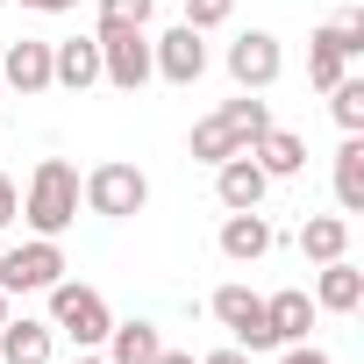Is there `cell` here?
<instances>
[{
  "instance_id": "obj_1",
  "label": "cell",
  "mask_w": 364,
  "mask_h": 364,
  "mask_svg": "<svg viewBox=\"0 0 364 364\" xmlns=\"http://www.w3.org/2000/svg\"><path fill=\"white\" fill-rule=\"evenodd\" d=\"M22 222H29V236H65V229L79 222V171H72L65 157H43V164L29 171Z\"/></svg>"
},
{
  "instance_id": "obj_2",
  "label": "cell",
  "mask_w": 364,
  "mask_h": 364,
  "mask_svg": "<svg viewBox=\"0 0 364 364\" xmlns=\"http://www.w3.org/2000/svg\"><path fill=\"white\" fill-rule=\"evenodd\" d=\"M79 200H86V215H100V222H129V215L150 208V178L114 157V164H93V171L79 178Z\"/></svg>"
},
{
  "instance_id": "obj_3",
  "label": "cell",
  "mask_w": 364,
  "mask_h": 364,
  "mask_svg": "<svg viewBox=\"0 0 364 364\" xmlns=\"http://www.w3.org/2000/svg\"><path fill=\"white\" fill-rule=\"evenodd\" d=\"M93 43H100V79L114 86V93H143L157 72H150V29H129V22H100L93 29Z\"/></svg>"
},
{
  "instance_id": "obj_4",
  "label": "cell",
  "mask_w": 364,
  "mask_h": 364,
  "mask_svg": "<svg viewBox=\"0 0 364 364\" xmlns=\"http://www.w3.org/2000/svg\"><path fill=\"white\" fill-rule=\"evenodd\" d=\"M43 300H50V328H58V336H72L79 350H100V343H107L114 314H107V300H100L93 286H79V279H58Z\"/></svg>"
},
{
  "instance_id": "obj_5",
  "label": "cell",
  "mask_w": 364,
  "mask_h": 364,
  "mask_svg": "<svg viewBox=\"0 0 364 364\" xmlns=\"http://www.w3.org/2000/svg\"><path fill=\"white\" fill-rule=\"evenodd\" d=\"M65 272L72 264H65V243L58 236H29L15 250H0V293H50Z\"/></svg>"
},
{
  "instance_id": "obj_6",
  "label": "cell",
  "mask_w": 364,
  "mask_h": 364,
  "mask_svg": "<svg viewBox=\"0 0 364 364\" xmlns=\"http://www.w3.org/2000/svg\"><path fill=\"white\" fill-rule=\"evenodd\" d=\"M279 72H286V50H279L272 29H243V36L229 43V79H236L243 93H272Z\"/></svg>"
},
{
  "instance_id": "obj_7",
  "label": "cell",
  "mask_w": 364,
  "mask_h": 364,
  "mask_svg": "<svg viewBox=\"0 0 364 364\" xmlns=\"http://www.w3.org/2000/svg\"><path fill=\"white\" fill-rule=\"evenodd\" d=\"M208 307H215V321L236 336V350H250V357H257V350H279V343H272V321H264V293H250V286H222Z\"/></svg>"
},
{
  "instance_id": "obj_8",
  "label": "cell",
  "mask_w": 364,
  "mask_h": 364,
  "mask_svg": "<svg viewBox=\"0 0 364 364\" xmlns=\"http://www.w3.org/2000/svg\"><path fill=\"white\" fill-rule=\"evenodd\" d=\"M150 72L164 79V86H200V72H208V36L200 29H164V36H150Z\"/></svg>"
},
{
  "instance_id": "obj_9",
  "label": "cell",
  "mask_w": 364,
  "mask_h": 364,
  "mask_svg": "<svg viewBox=\"0 0 364 364\" xmlns=\"http://www.w3.org/2000/svg\"><path fill=\"white\" fill-rule=\"evenodd\" d=\"M264 193H272V178L257 171V157H250V150H236V157H222V164H215V200H222L229 215L264 208Z\"/></svg>"
},
{
  "instance_id": "obj_10",
  "label": "cell",
  "mask_w": 364,
  "mask_h": 364,
  "mask_svg": "<svg viewBox=\"0 0 364 364\" xmlns=\"http://www.w3.org/2000/svg\"><path fill=\"white\" fill-rule=\"evenodd\" d=\"M0 86H15L22 100H29V93H50V43H43V36L8 43V58H0Z\"/></svg>"
},
{
  "instance_id": "obj_11",
  "label": "cell",
  "mask_w": 364,
  "mask_h": 364,
  "mask_svg": "<svg viewBox=\"0 0 364 364\" xmlns=\"http://www.w3.org/2000/svg\"><path fill=\"white\" fill-rule=\"evenodd\" d=\"M50 86H65V93L100 86V43H93V36H65V43H50Z\"/></svg>"
},
{
  "instance_id": "obj_12",
  "label": "cell",
  "mask_w": 364,
  "mask_h": 364,
  "mask_svg": "<svg viewBox=\"0 0 364 364\" xmlns=\"http://www.w3.org/2000/svg\"><path fill=\"white\" fill-rule=\"evenodd\" d=\"M50 350H58V328L50 321H29V314L0 321V364H50Z\"/></svg>"
},
{
  "instance_id": "obj_13",
  "label": "cell",
  "mask_w": 364,
  "mask_h": 364,
  "mask_svg": "<svg viewBox=\"0 0 364 364\" xmlns=\"http://www.w3.org/2000/svg\"><path fill=\"white\" fill-rule=\"evenodd\" d=\"M272 243H279V229H272L257 208H243V215H222V257H229V264H257Z\"/></svg>"
},
{
  "instance_id": "obj_14",
  "label": "cell",
  "mask_w": 364,
  "mask_h": 364,
  "mask_svg": "<svg viewBox=\"0 0 364 364\" xmlns=\"http://www.w3.org/2000/svg\"><path fill=\"white\" fill-rule=\"evenodd\" d=\"M314 307H321V314H357V307H364V272H357L350 257H328V264L314 272Z\"/></svg>"
},
{
  "instance_id": "obj_15",
  "label": "cell",
  "mask_w": 364,
  "mask_h": 364,
  "mask_svg": "<svg viewBox=\"0 0 364 364\" xmlns=\"http://www.w3.org/2000/svg\"><path fill=\"white\" fill-rule=\"evenodd\" d=\"M314 293L307 286H286V293H272L264 300V321H272V343H307V328H314Z\"/></svg>"
},
{
  "instance_id": "obj_16",
  "label": "cell",
  "mask_w": 364,
  "mask_h": 364,
  "mask_svg": "<svg viewBox=\"0 0 364 364\" xmlns=\"http://www.w3.org/2000/svg\"><path fill=\"white\" fill-rule=\"evenodd\" d=\"M250 157H257V171H264V178H300V171H307V143H300L293 129H279V122L250 143Z\"/></svg>"
},
{
  "instance_id": "obj_17",
  "label": "cell",
  "mask_w": 364,
  "mask_h": 364,
  "mask_svg": "<svg viewBox=\"0 0 364 364\" xmlns=\"http://www.w3.org/2000/svg\"><path fill=\"white\" fill-rule=\"evenodd\" d=\"M300 257H307V264L350 257V215H307V222H300Z\"/></svg>"
},
{
  "instance_id": "obj_18",
  "label": "cell",
  "mask_w": 364,
  "mask_h": 364,
  "mask_svg": "<svg viewBox=\"0 0 364 364\" xmlns=\"http://www.w3.org/2000/svg\"><path fill=\"white\" fill-rule=\"evenodd\" d=\"M186 150H193V164H222V157H236V150H250L243 136H236V122L215 107L208 122H193V136H186Z\"/></svg>"
},
{
  "instance_id": "obj_19",
  "label": "cell",
  "mask_w": 364,
  "mask_h": 364,
  "mask_svg": "<svg viewBox=\"0 0 364 364\" xmlns=\"http://www.w3.org/2000/svg\"><path fill=\"white\" fill-rule=\"evenodd\" d=\"M157 350H164L157 321H114L107 328V364H150Z\"/></svg>"
},
{
  "instance_id": "obj_20",
  "label": "cell",
  "mask_w": 364,
  "mask_h": 364,
  "mask_svg": "<svg viewBox=\"0 0 364 364\" xmlns=\"http://www.w3.org/2000/svg\"><path fill=\"white\" fill-rule=\"evenodd\" d=\"M336 208L364 215V136H343V150H336Z\"/></svg>"
},
{
  "instance_id": "obj_21",
  "label": "cell",
  "mask_w": 364,
  "mask_h": 364,
  "mask_svg": "<svg viewBox=\"0 0 364 364\" xmlns=\"http://www.w3.org/2000/svg\"><path fill=\"white\" fill-rule=\"evenodd\" d=\"M328 114L343 136H364V79H336L328 86Z\"/></svg>"
},
{
  "instance_id": "obj_22",
  "label": "cell",
  "mask_w": 364,
  "mask_h": 364,
  "mask_svg": "<svg viewBox=\"0 0 364 364\" xmlns=\"http://www.w3.org/2000/svg\"><path fill=\"white\" fill-rule=\"evenodd\" d=\"M222 114L236 122V136H243V143H257V136L272 129V100H257V93H236V100H222Z\"/></svg>"
},
{
  "instance_id": "obj_23",
  "label": "cell",
  "mask_w": 364,
  "mask_h": 364,
  "mask_svg": "<svg viewBox=\"0 0 364 364\" xmlns=\"http://www.w3.org/2000/svg\"><path fill=\"white\" fill-rule=\"evenodd\" d=\"M157 0H100V22H129V29H150Z\"/></svg>"
},
{
  "instance_id": "obj_24",
  "label": "cell",
  "mask_w": 364,
  "mask_h": 364,
  "mask_svg": "<svg viewBox=\"0 0 364 364\" xmlns=\"http://www.w3.org/2000/svg\"><path fill=\"white\" fill-rule=\"evenodd\" d=\"M229 15H236V0H186V29H200V36L222 29Z\"/></svg>"
},
{
  "instance_id": "obj_25",
  "label": "cell",
  "mask_w": 364,
  "mask_h": 364,
  "mask_svg": "<svg viewBox=\"0 0 364 364\" xmlns=\"http://www.w3.org/2000/svg\"><path fill=\"white\" fill-rule=\"evenodd\" d=\"M279 364H336V357L314 350V343H279Z\"/></svg>"
},
{
  "instance_id": "obj_26",
  "label": "cell",
  "mask_w": 364,
  "mask_h": 364,
  "mask_svg": "<svg viewBox=\"0 0 364 364\" xmlns=\"http://www.w3.org/2000/svg\"><path fill=\"white\" fill-rule=\"evenodd\" d=\"M15 215H22V186H15V178H8V171H0V229H8Z\"/></svg>"
},
{
  "instance_id": "obj_27",
  "label": "cell",
  "mask_w": 364,
  "mask_h": 364,
  "mask_svg": "<svg viewBox=\"0 0 364 364\" xmlns=\"http://www.w3.org/2000/svg\"><path fill=\"white\" fill-rule=\"evenodd\" d=\"M200 364H250V350H236V343H229V350H208Z\"/></svg>"
},
{
  "instance_id": "obj_28",
  "label": "cell",
  "mask_w": 364,
  "mask_h": 364,
  "mask_svg": "<svg viewBox=\"0 0 364 364\" xmlns=\"http://www.w3.org/2000/svg\"><path fill=\"white\" fill-rule=\"evenodd\" d=\"M22 8H36V15H72L79 0H22Z\"/></svg>"
},
{
  "instance_id": "obj_29",
  "label": "cell",
  "mask_w": 364,
  "mask_h": 364,
  "mask_svg": "<svg viewBox=\"0 0 364 364\" xmlns=\"http://www.w3.org/2000/svg\"><path fill=\"white\" fill-rule=\"evenodd\" d=\"M150 364H200V357H193V350H157Z\"/></svg>"
},
{
  "instance_id": "obj_30",
  "label": "cell",
  "mask_w": 364,
  "mask_h": 364,
  "mask_svg": "<svg viewBox=\"0 0 364 364\" xmlns=\"http://www.w3.org/2000/svg\"><path fill=\"white\" fill-rule=\"evenodd\" d=\"M8 314H15V293H0V321H8Z\"/></svg>"
},
{
  "instance_id": "obj_31",
  "label": "cell",
  "mask_w": 364,
  "mask_h": 364,
  "mask_svg": "<svg viewBox=\"0 0 364 364\" xmlns=\"http://www.w3.org/2000/svg\"><path fill=\"white\" fill-rule=\"evenodd\" d=\"M79 364H107V357H93V350H79Z\"/></svg>"
},
{
  "instance_id": "obj_32",
  "label": "cell",
  "mask_w": 364,
  "mask_h": 364,
  "mask_svg": "<svg viewBox=\"0 0 364 364\" xmlns=\"http://www.w3.org/2000/svg\"><path fill=\"white\" fill-rule=\"evenodd\" d=\"M0 8H8V0H0Z\"/></svg>"
},
{
  "instance_id": "obj_33",
  "label": "cell",
  "mask_w": 364,
  "mask_h": 364,
  "mask_svg": "<svg viewBox=\"0 0 364 364\" xmlns=\"http://www.w3.org/2000/svg\"><path fill=\"white\" fill-rule=\"evenodd\" d=\"M0 93H8V86H0Z\"/></svg>"
}]
</instances>
